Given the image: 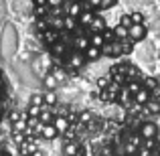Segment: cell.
Instances as JSON below:
<instances>
[{"instance_id":"cell-1","label":"cell","mask_w":160,"mask_h":156,"mask_svg":"<svg viewBox=\"0 0 160 156\" xmlns=\"http://www.w3.org/2000/svg\"><path fill=\"white\" fill-rule=\"evenodd\" d=\"M140 136L144 138V140H154V138L158 136V126L154 124V122H146V124H142Z\"/></svg>"},{"instance_id":"cell-2","label":"cell","mask_w":160,"mask_h":156,"mask_svg":"<svg viewBox=\"0 0 160 156\" xmlns=\"http://www.w3.org/2000/svg\"><path fill=\"white\" fill-rule=\"evenodd\" d=\"M128 39H132V41H144L146 39V27H144V23L142 24H132V27L128 28Z\"/></svg>"},{"instance_id":"cell-3","label":"cell","mask_w":160,"mask_h":156,"mask_svg":"<svg viewBox=\"0 0 160 156\" xmlns=\"http://www.w3.org/2000/svg\"><path fill=\"white\" fill-rule=\"evenodd\" d=\"M134 99H136L138 103H148V99H150V91L146 89V87H140V89L134 93Z\"/></svg>"},{"instance_id":"cell-4","label":"cell","mask_w":160,"mask_h":156,"mask_svg":"<svg viewBox=\"0 0 160 156\" xmlns=\"http://www.w3.org/2000/svg\"><path fill=\"white\" fill-rule=\"evenodd\" d=\"M99 55H102V49H98V47H91V45L85 49V51H83V57H85V59H98Z\"/></svg>"},{"instance_id":"cell-5","label":"cell","mask_w":160,"mask_h":156,"mask_svg":"<svg viewBox=\"0 0 160 156\" xmlns=\"http://www.w3.org/2000/svg\"><path fill=\"white\" fill-rule=\"evenodd\" d=\"M41 134H43L45 138H55L59 132L55 130V126H53V124H45V126H43V130H41Z\"/></svg>"},{"instance_id":"cell-6","label":"cell","mask_w":160,"mask_h":156,"mask_svg":"<svg viewBox=\"0 0 160 156\" xmlns=\"http://www.w3.org/2000/svg\"><path fill=\"white\" fill-rule=\"evenodd\" d=\"M89 45L91 47H98V49H103V37L102 35H91V41H89Z\"/></svg>"},{"instance_id":"cell-7","label":"cell","mask_w":160,"mask_h":156,"mask_svg":"<svg viewBox=\"0 0 160 156\" xmlns=\"http://www.w3.org/2000/svg\"><path fill=\"white\" fill-rule=\"evenodd\" d=\"M83 61H85V57H83V53H75V55H71V65L73 67H79V65H83Z\"/></svg>"},{"instance_id":"cell-8","label":"cell","mask_w":160,"mask_h":156,"mask_svg":"<svg viewBox=\"0 0 160 156\" xmlns=\"http://www.w3.org/2000/svg\"><path fill=\"white\" fill-rule=\"evenodd\" d=\"M144 87L150 91V93H152V91H158V79H152V77L146 79V85Z\"/></svg>"},{"instance_id":"cell-9","label":"cell","mask_w":160,"mask_h":156,"mask_svg":"<svg viewBox=\"0 0 160 156\" xmlns=\"http://www.w3.org/2000/svg\"><path fill=\"white\" fill-rule=\"evenodd\" d=\"M53 126H55V130H57V132H63V130L67 128V120H65V118H57Z\"/></svg>"},{"instance_id":"cell-10","label":"cell","mask_w":160,"mask_h":156,"mask_svg":"<svg viewBox=\"0 0 160 156\" xmlns=\"http://www.w3.org/2000/svg\"><path fill=\"white\" fill-rule=\"evenodd\" d=\"M93 18H95V16L91 14V12H83V14H79V20H81L83 24H91V23H93Z\"/></svg>"},{"instance_id":"cell-11","label":"cell","mask_w":160,"mask_h":156,"mask_svg":"<svg viewBox=\"0 0 160 156\" xmlns=\"http://www.w3.org/2000/svg\"><path fill=\"white\" fill-rule=\"evenodd\" d=\"M113 33H116V37H118V39H126V37H128V28H126V27H122V24H118Z\"/></svg>"},{"instance_id":"cell-12","label":"cell","mask_w":160,"mask_h":156,"mask_svg":"<svg viewBox=\"0 0 160 156\" xmlns=\"http://www.w3.org/2000/svg\"><path fill=\"white\" fill-rule=\"evenodd\" d=\"M91 27H93V28H103V20L95 16V18H93V23H91Z\"/></svg>"},{"instance_id":"cell-13","label":"cell","mask_w":160,"mask_h":156,"mask_svg":"<svg viewBox=\"0 0 160 156\" xmlns=\"http://www.w3.org/2000/svg\"><path fill=\"white\" fill-rule=\"evenodd\" d=\"M116 4V0H102V8H112Z\"/></svg>"},{"instance_id":"cell-14","label":"cell","mask_w":160,"mask_h":156,"mask_svg":"<svg viewBox=\"0 0 160 156\" xmlns=\"http://www.w3.org/2000/svg\"><path fill=\"white\" fill-rule=\"evenodd\" d=\"M89 4H91V6H99V8H102V0H89Z\"/></svg>"},{"instance_id":"cell-15","label":"cell","mask_w":160,"mask_h":156,"mask_svg":"<svg viewBox=\"0 0 160 156\" xmlns=\"http://www.w3.org/2000/svg\"><path fill=\"white\" fill-rule=\"evenodd\" d=\"M140 156H152V152H150V150H140Z\"/></svg>"},{"instance_id":"cell-16","label":"cell","mask_w":160,"mask_h":156,"mask_svg":"<svg viewBox=\"0 0 160 156\" xmlns=\"http://www.w3.org/2000/svg\"><path fill=\"white\" fill-rule=\"evenodd\" d=\"M49 2H51L53 6H59V4H61V0H49Z\"/></svg>"},{"instance_id":"cell-17","label":"cell","mask_w":160,"mask_h":156,"mask_svg":"<svg viewBox=\"0 0 160 156\" xmlns=\"http://www.w3.org/2000/svg\"><path fill=\"white\" fill-rule=\"evenodd\" d=\"M0 156H10L8 152H2V150H0Z\"/></svg>"}]
</instances>
